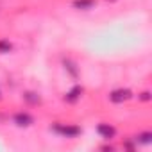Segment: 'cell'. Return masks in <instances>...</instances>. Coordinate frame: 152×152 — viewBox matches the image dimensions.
<instances>
[{"label":"cell","instance_id":"10","mask_svg":"<svg viewBox=\"0 0 152 152\" xmlns=\"http://www.w3.org/2000/svg\"><path fill=\"white\" fill-rule=\"evenodd\" d=\"M13 50V45L7 39H0V54H9Z\"/></svg>","mask_w":152,"mask_h":152},{"label":"cell","instance_id":"3","mask_svg":"<svg viewBox=\"0 0 152 152\" xmlns=\"http://www.w3.org/2000/svg\"><path fill=\"white\" fill-rule=\"evenodd\" d=\"M13 122H15V125H18V127H31V125L34 124V116L22 111V113L13 115Z\"/></svg>","mask_w":152,"mask_h":152},{"label":"cell","instance_id":"5","mask_svg":"<svg viewBox=\"0 0 152 152\" xmlns=\"http://www.w3.org/2000/svg\"><path fill=\"white\" fill-rule=\"evenodd\" d=\"M97 132H99L104 140H111V138L116 136V129H115L113 125H109V124H99V125H97Z\"/></svg>","mask_w":152,"mask_h":152},{"label":"cell","instance_id":"11","mask_svg":"<svg viewBox=\"0 0 152 152\" xmlns=\"http://www.w3.org/2000/svg\"><path fill=\"white\" fill-rule=\"evenodd\" d=\"M140 100H143V102H148L150 100V91H143V93H140V97H138Z\"/></svg>","mask_w":152,"mask_h":152},{"label":"cell","instance_id":"8","mask_svg":"<svg viewBox=\"0 0 152 152\" xmlns=\"http://www.w3.org/2000/svg\"><path fill=\"white\" fill-rule=\"evenodd\" d=\"M63 64H64V70H68V72H70V75H72L73 79H77V77H79V70H77V66H75V63H73V61L64 59V61H63Z\"/></svg>","mask_w":152,"mask_h":152},{"label":"cell","instance_id":"6","mask_svg":"<svg viewBox=\"0 0 152 152\" xmlns=\"http://www.w3.org/2000/svg\"><path fill=\"white\" fill-rule=\"evenodd\" d=\"M95 0H73L72 6L75 9H79V11H88V9H93L95 7Z\"/></svg>","mask_w":152,"mask_h":152},{"label":"cell","instance_id":"12","mask_svg":"<svg viewBox=\"0 0 152 152\" xmlns=\"http://www.w3.org/2000/svg\"><path fill=\"white\" fill-rule=\"evenodd\" d=\"M0 100H2V90H0Z\"/></svg>","mask_w":152,"mask_h":152},{"label":"cell","instance_id":"4","mask_svg":"<svg viewBox=\"0 0 152 152\" xmlns=\"http://www.w3.org/2000/svg\"><path fill=\"white\" fill-rule=\"evenodd\" d=\"M83 93H84V88L83 86H73L66 95H64V102H68V104H75L81 97H83Z\"/></svg>","mask_w":152,"mask_h":152},{"label":"cell","instance_id":"9","mask_svg":"<svg viewBox=\"0 0 152 152\" xmlns=\"http://www.w3.org/2000/svg\"><path fill=\"white\" fill-rule=\"evenodd\" d=\"M134 141L136 143H140V145H148V143H152V132H140L136 138H134Z\"/></svg>","mask_w":152,"mask_h":152},{"label":"cell","instance_id":"2","mask_svg":"<svg viewBox=\"0 0 152 152\" xmlns=\"http://www.w3.org/2000/svg\"><path fill=\"white\" fill-rule=\"evenodd\" d=\"M131 99H132V91L127 90V88H116V90H113L109 93V100L113 104H124V102H127Z\"/></svg>","mask_w":152,"mask_h":152},{"label":"cell","instance_id":"7","mask_svg":"<svg viewBox=\"0 0 152 152\" xmlns=\"http://www.w3.org/2000/svg\"><path fill=\"white\" fill-rule=\"evenodd\" d=\"M23 100H25L27 104H31V106H38V104L41 102V97H39L38 93H34V91H25V93H23Z\"/></svg>","mask_w":152,"mask_h":152},{"label":"cell","instance_id":"1","mask_svg":"<svg viewBox=\"0 0 152 152\" xmlns=\"http://www.w3.org/2000/svg\"><path fill=\"white\" fill-rule=\"evenodd\" d=\"M52 131L64 136V138H77L81 134V127L77 125H68V124H56L52 125Z\"/></svg>","mask_w":152,"mask_h":152}]
</instances>
